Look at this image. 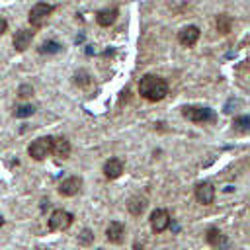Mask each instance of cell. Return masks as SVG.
Here are the masks:
<instances>
[{
    "mask_svg": "<svg viewBox=\"0 0 250 250\" xmlns=\"http://www.w3.org/2000/svg\"><path fill=\"white\" fill-rule=\"evenodd\" d=\"M205 238H207V242H209L213 248H225V246H227V236H225L219 229H209Z\"/></svg>",
    "mask_w": 250,
    "mask_h": 250,
    "instance_id": "15",
    "label": "cell"
},
{
    "mask_svg": "<svg viewBox=\"0 0 250 250\" xmlns=\"http://www.w3.org/2000/svg\"><path fill=\"white\" fill-rule=\"evenodd\" d=\"M92 240H94V234H92V230H90V229H84V230L78 234V242H80L82 246H88Z\"/></svg>",
    "mask_w": 250,
    "mask_h": 250,
    "instance_id": "22",
    "label": "cell"
},
{
    "mask_svg": "<svg viewBox=\"0 0 250 250\" xmlns=\"http://www.w3.org/2000/svg\"><path fill=\"white\" fill-rule=\"evenodd\" d=\"M51 152L57 158H68V154H70V143L64 137H51Z\"/></svg>",
    "mask_w": 250,
    "mask_h": 250,
    "instance_id": "12",
    "label": "cell"
},
{
    "mask_svg": "<svg viewBox=\"0 0 250 250\" xmlns=\"http://www.w3.org/2000/svg\"><path fill=\"white\" fill-rule=\"evenodd\" d=\"M94 53H96V49H94L92 45H86V55H88V57H92Z\"/></svg>",
    "mask_w": 250,
    "mask_h": 250,
    "instance_id": "25",
    "label": "cell"
},
{
    "mask_svg": "<svg viewBox=\"0 0 250 250\" xmlns=\"http://www.w3.org/2000/svg\"><path fill=\"white\" fill-rule=\"evenodd\" d=\"M33 92H35V90H33L31 84H21V86L18 88V96H20V98H31Z\"/></svg>",
    "mask_w": 250,
    "mask_h": 250,
    "instance_id": "23",
    "label": "cell"
},
{
    "mask_svg": "<svg viewBox=\"0 0 250 250\" xmlns=\"http://www.w3.org/2000/svg\"><path fill=\"white\" fill-rule=\"evenodd\" d=\"M51 152V137H39L27 146V154L33 160H43Z\"/></svg>",
    "mask_w": 250,
    "mask_h": 250,
    "instance_id": "5",
    "label": "cell"
},
{
    "mask_svg": "<svg viewBox=\"0 0 250 250\" xmlns=\"http://www.w3.org/2000/svg\"><path fill=\"white\" fill-rule=\"evenodd\" d=\"M139 94L148 102H160L168 94V84L164 78L154 74H145L139 82Z\"/></svg>",
    "mask_w": 250,
    "mask_h": 250,
    "instance_id": "1",
    "label": "cell"
},
{
    "mask_svg": "<svg viewBox=\"0 0 250 250\" xmlns=\"http://www.w3.org/2000/svg\"><path fill=\"white\" fill-rule=\"evenodd\" d=\"M72 219H74L72 213H68L64 209H55L49 217L47 227H49V230H66L72 225Z\"/></svg>",
    "mask_w": 250,
    "mask_h": 250,
    "instance_id": "4",
    "label": "cell"
},
{
    "mask_svg": "<svg viewBox=\"0 0 250 250\" xmlns=\"http://www.w3.org/2000/svg\"><path fill=\"white\" fill-rule=\"evenodd\" d=\"M6 29H8V21L0 16V35H2V33H6Z\"/></svg>",
    "mask_w": 250,
    "mask_h": 250,
    "instance_id": "24",
    "label": "cell"
},
{
    "mask_svg": "<svg viewBox=\"0 0 250 250\" xmlns=\"http://www.w3.org/2000/svg\"><path fill=\"white\" fill-rule=\"evenodd\" d=\"M80 188H82V180L78 176H70V178H66L59 184V193L62 197H72L80 191Z\"/></svg>",
    "mask_w": 250,
    "mask_h": 250,
    "instance_id": "8",
    "label": "cell"
},
{
    "mask_svg": "<svg viewBox=\"0 0 250 250\" xmlns=\"http://www.w3.org/2000/svg\"><path fill=\"white\" fill-rule=\"evenodd\" d=\"M215 27H217L219 33L227 35V33L232 29V18H230L229 14H219V16H217V21H215Z\"/></svg>",
    "mask_w": 250,
    "mask_h": 250,
    "instance_id": "17",
    "label": "cell"
},
{
    "mask_svg": "<svg viewBox=\"0 0 250 250\" xmlns=\"http://www.w3.org/2000/svg\"><path fill=\"white\" fill-rule=\"evenodd\" d=\"M74 82H76L78 86H88V84L92 82V76H90L86 70H78V72L74 74Z\"/></svg>",
    "mask_w": 250,
    "mask_h": 250,
    "instance_id": "21",
    "label": "cell"
},
{
    "mask_svg": "<svg viewBox=\"0 0 250 250\" xmlns=\"http://www.w3.org/2000/svg\"><path fill=\"white\" fill-rule=\"evenodd\" d=\"M150 229L154 232H164L168 227H170V215L166 209H154L150 213Z\"/></svg>",
    "mask_w": 250,
    "mask_h": 250,
    "instance_id": "6",
    "label": "cell"
},
{
    "mask_svg": "<svg viewBox=\"0 0 250 250\" xmlns=\"http://www.w3.org/2000/svg\"><path fill=\"white\" fill-rule=\"evenodd\" d=\"M117 16H119V10H117V8H104V10H100V12L96 14V21H98V25H102V27H109V25L115 23Z\"/></svg>",
    "mask_w": 250,
    "mask_h": 250,
    "instance_id": "13",
    "label": "cell"
},
{
    "mask_svg": "<svg viewBox=\"0 0 250 250\" xmlns=\"http://www.w3.org/2000/svg\"><path fill=\"white\" fill-rule=\"evenodd\" d=\"M232 129L240 135H246L250 131V117L248 115H240V117H234L232 121Z\"/></svg>",
    "mask_w": 250,
    "mask_h": 250,
    "instance_id": "19",
    "label": "cell"
},
{
    "mask_svg": "<svg viewBox=\"0 0 250 250\" xmlns=\"http://www.w3.org/2000/svg\"><path fill=\"white\" fill-rule=\"evenodd\" d=\"M37 51H39L41 55H57V53L62 51V45H61L59 41H55V39H49V41H43Z\"/></svg>",
    "mask_w": 250,
    "mask_h": 250,
    "instance_id": "18",
    "label": "cell"
},
{
    "mask_svg": "<svg viewBox=\"0 0 250 250\" xmlns=\"http://www.w3.org/2000/svg\"><path fill=\"white\" fill-rule=\"evenodd\" d=\"M123 236H125V227L123 223L119 221H111L105 229V238L111 242V244H121L123 242Z\"/></svg>",
    "mask_w": 250,
    "mask_h": 250,
    "instance_id": "11",
    "label": "cell"
},
{
    "mask_svg": "<svg viewBox=\"0 0 250 250\" xmlns=\"http://www.w3.org/2000/svg\"><path fill=\"white\" fill-rule=\"evenodd\" d=\"M182 115L193 123H211L217 119L215 111L211 107H203V105H186V107H182Z\"/></svg>",
    "mask_w": 250,
    "mask_h": 250,
    "instance_id": "2",
    "label": "cell"
},
{
    "mask_svg": "<svg viewBox=\"0 0 250 250\" xmlns=\"http://www.w3.org/2000/svg\"><path fill=\"white\" fill-rule=\"evenodd\" d=\"M123 174V162L119 160V158H109V160H105V164H104V176L107 178V180H115V178H119Z\"/></svg>",
    "mask_w": 250,
    "mask_h": 250,
    "instance_id": "14",
    "label": "cell"
},
{
    "mask_svg": "<svg viewBox=\"0 0 250 250\" xmlns=\"http://www.w3.org/2000/svg\"><path fill=\"white\" fill-rule=\"evenodd\" d=\"M199 35H201V31H199L197 25H186V27H182V29L178 31V41H180V45H184V47H193V45L197 43Z\"/></svg>",
    "mask_w": 250,
    "mask_h": 250,
    "instance_id": "7",
    "label": "cell"
},
{
    "mask_svg": "<svg viewBox=\"0 0 250 250\" xmlns=\"http://www.w3.org/2000/svg\"><path fill=\"white\" fill-rule=\"evenodd\" d=\"M127 209H129V213H131V215L139 217V215L146 209V199H145V197H141V195L131 197V199H129V203H127Z\"/></svg>",
    "mask_w": 250,
    "mask_h": 250,
    "instance_id": "16",
    "label": "cell"
},
{
    "mask_svg": "<svg viewBox=\"0 0 250 250\" xmlns=\"http://www.w3.org/2000/svg\"><path fill=\"white\" fill-rule=\"evenodd\" d=\"M195 199L203 205H211L215 199V188L209 182H201L195 186Z\"/></svg>",
    "mask_w": 250,
    "mask_h": 250,
    "instance_id": "10",
    "label": "cell"
},
{
    "mask_svg": "<svg viewBox=\"0 0 250 250\" xmlns=\"http://www.w3.org/2000/svg\"><path fill=\"white\" fill-rule=\"evenodd\" d=\"M2 227H4V217L0 215V229H2Z\"/></svg>",
    "mask_w": 250,
    "mask_h": 250,
    "instance_id": "26",
    "label": "cell"
},
{
    "mask_svg": "<svg viewBox=\"0 0 250 250\" xmlns=\"http://www.w3.org/2000/svg\"><path fill=\"white\" fill-rule=\"evenodd\" d=\"M53 10H55V6L47 4V2H37L35 6H31L29 16H27L31 27H43V25L47 23V20L51 18Z\"/></svg>",
    "mask_w": 250,
    "mask_h": 250,
    "instance_id": "3",
    "label": "cell"
},
{
    "mask_svg": "<svg viewBox=\"0 0 250 250\" xmlns=\"http://www.w3.org/2000/svg\"><path fill=\"white\" fill-rule=\"evenodd\" d=\"M31 41H33V31L31 29H18L16 33H14V37H12V45H14V49L16 51H25L29 45H31Z\"/></svg>",
    "mask_w": 250,
    "mask_h": 250,
    "instance_id": "9",
    "label": "cell"
},
{
    "mask_svg": "<svg viewBox=\"0 0 250 250\" xmlns=\"http://www.w3.org/2000/svg\"><path fill=\"white\" fill-rule=\"evenodd\" d=\"M33 113H35V107H33L31 104H23V105H20V107L14 109V117H20V119H23V117H31Z\"/></svg>",
    "mask_w": 250,
    "mask_h": 250,
    "instance_id": "20",
    "label": "cell"
}]
</instances>
